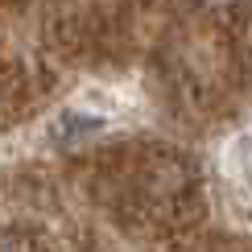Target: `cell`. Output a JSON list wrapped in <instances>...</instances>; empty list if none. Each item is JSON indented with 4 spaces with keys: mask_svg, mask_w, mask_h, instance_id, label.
<instances>
[{
    "mask_svg": "<svg viewBox=\"0 0 252 252\" xmlns=\"http://www.w3.org/2000/svg\"><path fill=\"white\" fill-rule=\"evenodd\" d=\"M198 4H207V8H227L232 0H198Z\"/></svg>",
    "mask_w": 252,
    "mask_h": 252,
    "instance_id": "6da1fadb",
    "label": "cell"
}]
</instances>
